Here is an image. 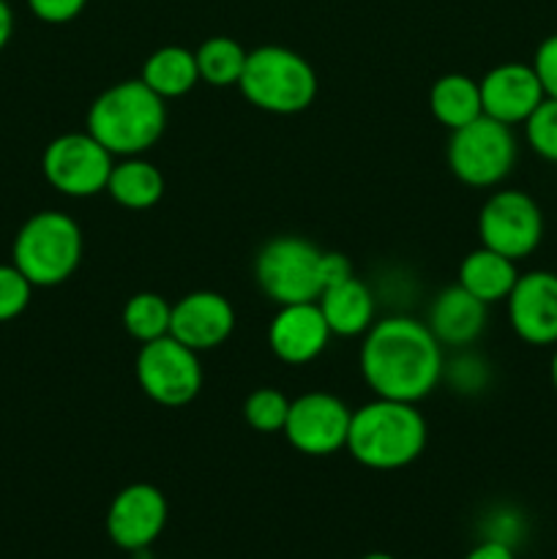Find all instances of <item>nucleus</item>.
Wrapping results in <instances>:
<instances>
[{
    "label": "nucleus",
    "instance_id": "nucleus-1",
    "mask_svg": "<svg viewBox=\"0 0 557 559\" xmlns=\"http://www.w3.org/2000/svg\"><path fill=\"white\" fill-rule=\"evenodd\" d=\"M442 344L415 317H382L364 333L360 374L380 399L418 404L442 382Z\"/></svg>",
    "mask_w": 557,
    "mask_h": 559
},
{
    "label": "nucleus",
    "instance_id": "nucleus-2",
    "mask_svg": "<svg viewBox=\"0 0 557 559\" xmlns=\"http://www.w3.org/2000/svg\"><path fill=\"white\" fill-rule=\"evenodd\" d=\"M426 442L429 426L415 404L375 396L353 409L347 453L366 469L393 473L410 467L424 453Z\"/></svg>",
    "mask_w": 557,
    "mask_h": 559
},
{
    "label": "nucleus",
    "instance_id": "nucleus-3",
    "mask_svg": "<svg viewBox=\"0 0 557 559\" xmlns=\"http://www.w3.org/2000/svg\"><path fill=\"white\" fill-rule=\"evenodd\" d=\"M85 126L115 158L142 156L167 129V102L140 76L115 82L93 98Z\"/></svg>",
    "mask_w": 557,
    "mask_h": 559
},
{
    "label": "nucleus",
    "instance_id": "nucleus-4",
    "mask_svg": "<svg viewBox=\"0 0 557 559\" xmlns=\"http://www.w3.org/2000/svg\"><path fill=\"white\" fill-rule=\"evenodd\" d=\"M240 93L251 107L271 115H298L317 98V71L289 47L262 44L246 55Z\"/></svg>",
    "mask_w": 557,
    "mask_h": 559
},
{
    "label": "nucleus",
    "instance_id": "nucleus-5",
    "mask_svg": "<svg viewBox=\"0 0 557 559\" xmlns=\"http://www.w3.org/2000/svg\"><path fill=\"white\" fill-rule=\"evenodd\" d=\"M82 251V229L69 213L38 211L16 233L11 262L33 287H58L74 276Z\"/></svg>",
    "mask_w": 557,
    "mask_h": 559
},
{
    "label": "nucleus",
    "instance_id": "nucleus-6",
    "mask_svg": "<svg viewBox=\"0 0 557 559\" xmlns=\"http://www.w3.org/2000/svg\"><path fill=\"white\" fill-rule=\"evenodd\" d=\"M322 254L300 235H276L254 257V282L276 306L309 304L322 295Z\"/></svg>",
    "mask_w": 557,
    "mask_h": 559
},
{
    "label": "nucleus",
    "instance_id": "nucleus-7",
    "mask_svg": "<svg viewBox=\"0 0 557 559\" xmlns=\"http://www.w3.org/2000/svg\"><path fill=\"white\" fill-rule=\"evenodd\" d=\"M446 158L453 178L464 186L495 189L517 167L519 142L511 126L481 115L473 123L451 131Z\"/></svg>",
    "mask_w": 557,
    "mask_h": 559
},
{
    "label": "nucleus",
    "instance_id": "nucleus-8",
    "mask_svg": "<svg viewBox=\"0 0 557 559\" xmlns=\"http://www.w3.org/2000/svg\"><path fill=\"white\" fill-rule=\"evenodd\" d=\"M137 385L151 402L162 407H186L202 391L200 353L180 344L178 338L162 336L142 344L134 364Z\"/></svg>",
    "mask_w": 557,
    "mask_h": 559
},
{
    "label": "nucleus",
    "instance_id": "nucleus-9",
    "mask_svg": "<svg viewBox=\"0 0 557 559\" xmlns=\"http://www.w3.org/2000/svg\"><path fill=\"white\" fill-rule=\"evenodd\" d=\"M115 156L87 131L60 134L44 147L42 173L55 191L74 200L107 191Z\"/></svg>",
    "mask_w": 557,
    "mask_h": 559
},
{
    "label": "nucleus",
    "instance_id": "nucleus-10",
    "mask_svg": "<svg viewBox=\"0 0 557 559\" xmlns=\"http://www.w3.org/2000/svg\"><path fill=\"white\" fill-rule=\"evenodd\" d=\"M478 238L508 260H528L544 240V213L528 191L500 189L481 205Z\"/></svg>",
    "mask_w": 557,
    "mask_h": 559
},
{
    "label": "nucleus",
    "instance_id": "nucleus-11",
    "mask_svg": "<svg viewBox=\"0 0 557 559\" xmlns=\"http://www.w3.org/2000/svg\"><path fill=\"white\" fill-rule=\"evenodd\" d=\"M349 418L353 409L342 399L328 391H309L289 402L282 435L304 456H333L347 448Z\"/></svg>",
    "mask_w": 557,
    "mask_h": 559
},
{
    "label": "nucleus",
    "instance_id": "nucleus-12",
    "mask_svg": "<svg viewBox=\"0 0 557 559\" xmlns=\"http://www.w3.org/2000/svg\"><path fill=\"white\" fill-rule=\"evenodd\" d=\"M169 519L167 497L151 484H131L107 508V535L118 549L145 551L156 544Z\"/></svg>",
    "mask_w": 557,
    "mask_h": 559
},
{
    "label": "nucleus",
    "instance_id": "nucleus-13",
    "mask_svg": "<svg viewBox=\"0 0 557 559\" xmlns=\"http://www.w3.org/2000/svg\"><path fill=\"white\" fill-rule=\"evenodd\" d=\"M511 331L530 347L557 344V273H519L506 298Z\"/></svg>",
    "mask_w": 557,
    "mask_h": 559
},
{
    "label": "nucleus",
    "instance_id": "nucleus-14",
    "mask_svg": "<svg viewBox=\"0 0 557 559\" xmlns=\"http://www.w3.org/2000/svg\"><path fill=\"white\" fill-rule=\"evenodd\" d=\"M331 336L317 300L278 306L268 325V347L287 366H306L320 358L331 344Z\"/></svg>",
    "mask_w": 557,
    "mask_h": 559
},
{
    "label": "nucleus",
    "instance_id": "nucleus-15",
    "mask_svg": "<svg viewBox=\"0 0 557 559\" xmlns=\"http://www.w3.org/2000/svg\"><path fill=\"white\" fill-rule=\"evenodd\" d=\"M235 309L222 293L213 289H194L173 304L169 336L178 338L194 353L216 349L233 336Z\"/></svg>",
    "mask_w": 557,
    "mask_h": 559
},
{
    "label": "nucleus",
    "instance_id": "nucleus-16",
    "mask_svg": "<svg viewBox=\"0 0 557 559\" xmlns=\"http://www.w3.org/2000/svg\"><path fill=\"white\" fill-rule=\"evenodd\" d=\"M478 87L486 118L500 120V123L511 126V129L524 123L535 112V107L546 98L533 66L519 63V60L497 63L495 69H489L481 76Z\"/></svg>",
    "mask_w": 557,
    "mask_h": 559
},
{
    "label": "nucleus",
    "instance_id": "nucleus-17",
    "mask_svg": "<svg viewBox=\"0 0 557 559\" xmlns=\"http://www.w3.org/2000/svg\"><path fill=\"white\" fill-rule=\"evenodd\" d=\"M486 320H489V306L470 295L462 284L440 289L426 314V325L437 342L451 349H467L470 344L478 342L481 333L486 331Z\"/></svg>",
    "mask_w": 557,
    "mask_h": 559
},
{
    "label": "nucleus",
    "instance_id": "nucleus-18",
    "mask_svg": "<svg viewBox=\"0 0 557 559\" xmlns=\"http://www.w3.org/2000/svg\"><path fill=\"white\" fill-rule=\"evenodd\" d=\"M333 336H364L375 322V295L358 276H347L322 289L317 298Z\"/></svg>",
    "mask_w": 557,
    "mask_h": 559
},
{
    "label": "nucleus",
    "instance_id": "nucleus-19",
    "mask_svg": "<svg viewBox=\"0 0 557 559\" xmlns=\"http://www.w3.org/2000/svg\"><path fill=\"white\" fill-rule=\"evenodd\" d=\"M519 278L517 262L508 260V257L497 254V251L478 246V249L470 251L467 257L459 265V282L470 295H475L478 300H484L486 306L500 304L511 295L513 284Z\"/></svg>",
    "mask_w": 557,
    "mask_h": 559
},
{
    "label": "nucleus",
    "instance_id": "nucleus-20",
    "mask_svg": "<svg viewBox=\"0 0 557 559\" xmlns=\"http://www.w3.org/2000/svg\"><path fill=\"white\" fill-rule=\"evenodd\" d=\"M107 194L126 211H147L164 197V175L142 156H126L112 164Z\"/></svg>",
    "mask_w": 557,
    "mask_h": 559
},
{
    "label": "nucleus",
    "instance_id": "nucleus-21",
    "mask_svg": "<svg viewBox=\"0 0 557 559\" xmlns=\"http://www.w3.org/2000/svg\"><path fill=\"white\" fill-rule=\"evenodd\" d=\"M140 80L167 102V98H180L194 91L197 82H200V69H197V58L191 49L169 44V47L147 55Z\"/></svg>",
    "mask_w": 557,
    "mask_h": 559
},
{
    "label": "nucleus",
    "instance_id": "nucleus-22",
    "mask_svg": "<svg viewBox=\"0 0 557 559\" xmlns=\"http://www.w3.org/2000/svg\"><path fill=\"white\" fill-rule=\"evenodd\" d=\"M429 109L440 126L457 131L484 115L478 80L467 74H442L429 91Z\"/></svg>",
    "mask_w": 557,
    "mask_h": 559
},
{
    "label": "nucleus",
    "instance_id": "nucleus-23",
    "mask_svg": "<svg viewBox=\"0 0 557 559\" xmlns=\"http://www.w3.org/2000/svg\"><path fill=\"white\" fill-rule=\"evenodd\" d=\"M246 49L229 36H211L194 49L200 82L213 87H233L240 82L246 66Z\"/></svg>",
    "mask_w": 557,
    "mask_h": 559
},
{
    "label": "nucleus",
    "instance_id": "nucleus-24",
    "mask_svg": "<svg viewBox=\"0 0 557 559\" xmlns=\"http://www.w3.org/2000/svg\"><path fill=\"white\" fill-rule=\"evenodd\" d=\"M120 320L134 342H156V338L169 336L173 304L158 293H137L126 300Z\"/></svg>",
    "mask_w": 557,
    "mask_h": 559
},
{
    "label": "nucleus",
    "instance_id": "nucleus-25",
    "mask_svg": "<svg viewBox=\"0 0 557 559\" xmlns=\"http://www.w3.org/2000/svg\"><path fill=\"white\" fill-rule=\"evenodd\" d=\"M289 413V399L276 388H257L246 396L244 402V418L249 429L260 431V435H278L284 431Z\"/></svg>",
    "mask_w": 557,
    "mask_h": 559
},
{
    "label": "nucleus",
    "instance_id": "nucleus-26",
    "mask_svg": "<svg viewBox=\"0 0 557 559\" xmlns=\"http://www.w3.org/2000/svg\"><path fill=\"white\" fill-rule=\"evenodd\" d=\"M522 126L530 151L544 162L557 164V98H544Z\"/></svg>",
    "mask_w": 557,
    "mask_h": 559
},
{
    "label": "nucleus",
    "instance_id": "nucleus-27",
    "mask_svg": "<svg viewBox=\"0 0 557 559\" xmlns=\"http://www.w3.org/2000/svg\"><path fill=\"white\" fill-rule=\"evenodd\" d=\"M442 380L451 382L459 393H470L473 396V393L484 391L489 385V364L481 355L459 349V355L451 364L448 360L442 364Z\"/></svg>",
    "mask_w": 557,
    "mask_h": 559
},
{
    "label": "nucleus",
    "instance_id": "nucleus-28",
    "mask_svg": "<svg viewBox=\"0 0 557 559\" xmlns=\"http://www.w3.org/2000/svg\"><path fill=\"white\" fill-rule=\"evenodd\" d=\"M33 284L22 276L20 267L0 265V322H11L27 309L33 298Z\"/></svg>",
    "mask_w": 557,
    "mask_h": 559
},
{
    "label": "nucleus",
    "instance_id": "nucleus-29",
    "mask_svg": "<svg viewBox=\"0 0 557 559\" xmlns=\"http://www.w3.org/2000/svg\"><path fill=\"white\" fill-rule=\"evenodd\" d=\"M533 71L538 74L546 98H557V33L546 36L533 55Z\"/></svg>",
    "mask_w": 557,
    "mask_h": 559
},
{
    "label": "nucleus",
    "instance_id": "nucleus-30",
    "mask_svg": "<svg viewBox=\"0 0 557 559\" xmlns=\"http://www.w3.org/2000/svg\"><path fill=\"white\" fill-rule=\"evenodd\" d=\"M87 0H27V9L47 25H66L85 11Z\"/></svg>",
    "mask_w": 557,
    "mask_h": 559
},
{
    "label": "nucleus",
    "instance_id": "nucleus-31",
    "mask_svg": "<svg viewBox=\"0 0 557 559\" xmlns=\"http://www.w3.org/2000/svg\"><path fill=\"white\" fill-rule=\"evenodd\" d=\"M347 276H353V265H349L347 257L339 254V251H325L322 254V282H325V287L333 282H342Z\"/></svg>",
    "mask_w": 557,
    "mask_h": 559
},
{
    "label": "nucleus",
    "instance_id": "nucleus-32",
    "mask_svg": "<svg viewBox=\"0 0 557 559\" xmlns=\"http://www.w3.org/2000/svg\"><path fill=\"white\" fill-rule=\"evenodd\" d=\"M464 559H517V555H513V549L506 544V540L489 538L484 540V544L473 546Z\"/></svg>",
    "mask_w": 557,
    "mask_h": 559
},
{
    "label": "nucleus",
    "instance_id": "nucleus-33",
    "mask_svg": "<svg viewBox=\"0 0 557 559\" xmlns=\"http://www.w3.org/2000/svg\"><path fill=\"white\" fill-rule=\"evenodd\" d=\"M11 33H14V11L9 0H0V49L11 41Z\"/></svg>",
    "mask_w": 557,
    "mask_h": 559
},
{
    "label": "nucleus",
    "instance_id": "nucleus-34",
    "mask_svg": "<svg viewBox=\"0 0 557 559\" xmlns=\"http://www.w3.org/2000/svg\"><path fill=\"white\" fill-rule=\"evenodd\" d=\"M549 380H552V388H555V393H557V349H555V355H552V364H549Z\"/></svg>",
    "mask_w": 557,
    "mask_h": 559
},
{
    "label": "nucleus",
    "instance_id": "nucleus-35",
    "mask_svg": "<svg viewBox=\"0 0 557 559\" xmlns=\"http://www.w3.org/2000/svg\"><path fill=\"white\" fill-rule=\"evenodd\" d=\"M360 559H393L391 555H386V551H371V555L360 557Z\"/></svg>",
    "mask_w": 557,
    "mask_h": 559
}]
</instances>
